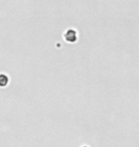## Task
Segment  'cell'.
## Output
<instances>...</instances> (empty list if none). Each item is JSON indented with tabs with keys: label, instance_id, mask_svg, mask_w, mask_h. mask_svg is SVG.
I'll return each mask as SVG.
<instances>
[{
	"label": "cell",
	"instance_id": "cell-1",
	"mask_svg": "<svg viewBox=\"0 0 139 147\" xmlns=\"http://www.w3.org/2000/svg\"><path fill=\"white\" fill-rule=\"evenodd\" d=\"M9 76L5 74H0V87L4 88L9 84Z\"/></svg>",
	"mask_w": 139,
	"mask_h": 147
}]
</instances>
